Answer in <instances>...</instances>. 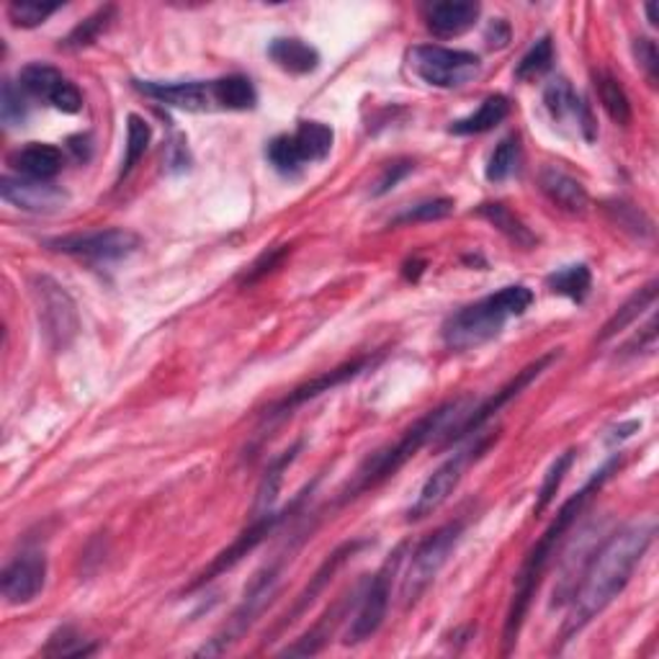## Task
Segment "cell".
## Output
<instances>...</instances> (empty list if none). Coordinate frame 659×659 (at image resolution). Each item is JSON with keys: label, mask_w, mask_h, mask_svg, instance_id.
<instances>
[{"label": "cell", "mask_w": 659, "mask_h": 659, "mask_svg": "<svg viewBox=\"0 0 659 659\" xmlns=\"http://www.w3.org/2000/svg\"><path fill=\"white\" fill-rule=\"evenodd\" d=\"M520 158H524V152H520L518 136L516 134L505 136V140L493 150V155H489V163H487V171H485L487 181L489 183L508 181L510 175L518 173Z\"/></svg>", "instance_id": "cell-33"}, {"label": "cell", "mask_w": 659, "mask_h": 659, "mask_svg": "<svg viewBox=\"0 0 659 659\" xmlns=\"http://www.w3.org/2000/svg\"><path fill=\"white\" fill-rule=\"evenodd\" d=\"M150 140H152L150 124L144 122L140 114H130V119H126V152H124L122 171H119V181L126 179V175L134 171V165L140 163L144 152H148Z\"/></svg>", "instance_id": "cell-34"}, {"label": "cell", "mask_w": 659, "mask_h": 659, "mask_svg": "<svg viewBox=\"0 0 659 659\" xmlns=\"http://www.w3.org/2000/svg\"><path fill=\"white\" fill-rule=\"evenodd\" d=\"M300 448H302V444H294L292 448H288V452L281 454L278 459L268 466V472H265V477L261 481V489H258L255 516H261V513H268L273 508V503H276V495H278V487H281V479H284V469L296 459Z\"/></svg>", "instance_id": "cell-35"}, {"label": "cell", "mask_w": 659, "mask_h": 659, "mask_svg": "<svg viewBox=\"0 0 659 659\" xmlns=\"http://www.w3.org/2000/svg\"><path fill=\"white\" fill-rule=\"evenodd\" d=\"M530 304H534V292L528 286H505L497 294H489L485 300L454 312L440 327V337H444L448 351H474L479 345L495 341L510 317L526 315Z\"/></svg>", "instance_id": "cell-4"}, {"label": "cell", "mask_w": 659, "mask_h": 659, "mask_svg": "<svg viewBox=\"0 0 659 659\" xmlns=\"http://www.w3.org/2000/svg\"><path fill=\"white\" fill-rule=\"evenodd\" d=\"M294 505L288 510H284V513L268 510V513H261V516H255L251 528H245L243 534H240L235 538V541H232L227 546V549H224L222 554H216V559L204 569V572H201L196 577L194 582H191L189 590H196V588H201V585L216 580V577H220L222 572H227V569L235 567L237 561H243V557H247V554H251L255 549V546H261L265 541V536L273 534V528H276L281 524V520H284L288 516V513L294 510Z\"/></svg>", "instance_id": "cell-16"}, {"label": "cell", "mask_w": 659, "mask_h": 659, "mask_svg": "<svg viewBox=\"0 0 659 659\" xmlns=\"http://www.w3.org/2000/svg\"><path fill=\"white\" fill-rule=\"evenodd\" d=\"M618 466H621V459H610L608 464H602L600 469L592 474L588 485H585L580 493L572 495L565 505H561L559 513L551 520V526L544 530V536L534 544V549L526 554L524 565H520V572L516 577V590H513L508 618H505V631H503V645H505L503 652L505 655H510L513 649H516L520 629H524V623H526L530 602H534V598H536V590H538V585H541L544 572L549 569L551 559L557 557V549L561 546V541H565L567 530L577 524V518L582 516L585 505L592 500V495L600 493V487L606 485V481L610 479V474H614Z\"/></svg>", "instance_id": "cell-2"}, {"label": "cell", "mask_w": 659, "mask_h": 659, "mask_svg": "<svg viewBox=\"0 0 659 659\" xmlns=\"http://www.w3.org/2000/svg\"><path fill=\"white\" fill-rule=\"evenodd\" d=\"M114 13H116V8L107 6V8H101V11H95L93 16H88L83 23H78V27L70 31V37L65 39V42H62V47H65V50H83V47H91L95 39H99L103 31L111 27Z\"/></svg>", "instance_id": "cell-36"}, {"label": "cell", "mask_w": 659, "mask_h": 659, "mask_svg": "<svg viewBox=\"0 0 659 659\" xmlns=\"http://www.w3.org/2000/svg\"><path fill=\"white\" fill-rule=\"evenodd\" d=\"M47 582V559L44 554L29 551L16 557L11 565L0 575V590L3 598L11 606H27V602L37 600V595L44 590Z\"/></svg>", "instance_id": "cell-18"}, {"label": "cell", "mask_w": 659, "mask_h": 659, "mask_svg": "<svg viewBox=\"0 0 659 659\" xmlns=\"http://www.w3.org/2000/svg\"><path fill=\"white\" fill-rule=\"evenodd\" d=\"M538 186H541L544 196L551 201L554 206H559L561 212L572 216H585L590 209V194L580 181L572 175L559 171V168H544L538 175Z\"/></svg>", "instance_id": "cell-22"}, {"label": "cell", "mask_w": 659, "mask_h": 659, "mask_svg": "<svg viewBox=\"0 0 659 659\" xmlns=\"http://www.w3.org/2000/svg\"><path fill=\"white\" fill-rule=\"evenodd\" d=\"M95 649L99 647H95L93 641L80 637L72 626H62V629L54 631L50 641H47L42 655H47V657H88V655H93Z\"/></svg>", "instance_id": "cell-38"}, {"label": "cell", "mask_w": 659, "mask_h": 659, "mask_svg": "<svg viewBox=\"0 0 659 659\" xmlns=\"http://www.w3.org/2000/svg\"><path fill=\"white\" fill-rule=\"evenodd\" d=\"M353 595H356V592H351V598H343L333 610H327V614L323 618H320V621L315 626H312V629L307 633H304L302 639H296L292 647L284 649V655H288V657L317 655L320 649H323L327 645V639L333 637L335 626L343 621L341 616L348 614V608L353 606V602H356V600H353Z\"/></svg>", "instance_id": "cell-26"}, {"label": "cell", "mask_w": 659, "mask_h": 659, "mask_svg": "<svg viewBox=\"0 0 659 659\" xmlns=\"http://www.w3.org/2000/svg\"><path fill=\"white\" fill-rule=\"evenodd\" d=\"M376 361L379 358H372V356H364V358H356V361H348V364L337 366L333 368V372H325L320 374L317 379H312L307 384H302V387H296L294 392H288V395L276 402L271 409H265V420L273 423V420H281V417H286L292 409L302 407L304 402L315 399L320 395H325V392H333L341 387V384L356 379V376H361L364 372H368V368L376 366Z\"/></svg>", "instance_id": "cell-17"}, {"label": "cell", "mask_w": 659, "mask_h": 659, "mask_svg": "<svg viewBox=\"0 0 659 659\" xmlns=\"http://www.w3.org/2000/svg\"><path fill=\"white\" fill-rule=\"evenodd\" d=\"M335 142L333 126L323 122H302L296 126L294 134H278L273 136L265 148V158L276 168L278 173L294 175L300 173L304 165L323 163L330 158Z\"/></svg>", "instance_id": "cell-7"}, {"label": "cell", "mask_w": 659, "mask_h": 659, "mask_svg": "<svg viewBox=\"0 0 659 659\" xmlns=\"http://www.w3.org/2000/svg\"><path fill=\"white\" fill-rule=\"evenodd\" d=\"M481 6L469 0H454V3H436L425 11V27L433 37L454 39L469 31L479 21Z\"/></svg>", "instance_id": "cell-23"}, {"label": "cell", "mask_w": 659, "mask_h": 659, "mask_svg": "<svg viewBox=\"0 0 659 659\" xmlns=\"http://www.w3.org/2000/svg\"><path fill=\"white\" fill-rule=\"evenodd\" d=\"M606 214L610 216V222L631 232L633 237H652V222L647 220V214L639 206L629 204V201H608Z\"/></svg>", "instance_id": "cell-37"}, {"label": "cell", "mask_w": 659, "mask_h": 659, "mask_svg": "<svg viewBox=\"0 0 659 659\" xmlns=\"http://www.w3.org/2000/svg\"><path fill=\"white\" fill-rule=\"evenodd\" d=\"M364 546H368V541H358V538H356V541H345V544L337 546V549L333 554H330V557L323 561V567L317 569L315 577H312L307 588H304L300 592V598L294 600V606L286 610V616L278 621L276 631L286 629V626H292L296 621V618H302L304 614H307V608L320 598V595H323V590L327 588L330 580H333L337 569H341L345 565V561H348L353 557V554H358L361 549H364Z\"/></svg>", "instance_id": "cell-20"}, {"label": "cell", "mask_w": 659, "mask_h": 659, "mask_svg": "<svg viewBox=\"0 0 659 659\" xmlns=\"http://www.w3.org/2000/svg\"><path fill=\"white\" fill-rule=\"evenodd\" d=\"M70 150L75 152L78 160H88L91 158V136H72Z\"/></svg>", "instance_id": "cell-47"}, {"label": "cell", "mask_w": 659, "mask_h": 659, "mask_svg": "<svg viewBox=\"0 0 659 659\" xmlns=\"http://www.w3.org/2000/svg\"><path fill=\"white\" fill-rule=\"evenodd\" d=\"M407 554V544H399L395 551L389 554V559L384 561L372 580H368L366 590L361 592L356 616H353L348 639L345 645H361V641L372 639L376 631L382 629L384 618L389 614V598H392V582L402 567V559Z\"/></svg>", "instance_id": "cell-10"}, {"label": "cell", "mask_w": 659, "mask_h": 659, "mask_svg": "<svg viewBox=\"0 0 659 659\" xmlns=\"http://www.w3.org/2000/svg\"><path fill=\"white\" fill-rule=\"evenodd\" d=\"M11 165L19 171V175H27V179L52 181L62 171V165H65V158H62V150L54 148V144L31 142L27 148L13 152Z\"/></svg>", "instance_id": "cell-24"}, {"label": "cell", "mask_w": 659, "mask_h": 659, "mask_svg": "<svg viewBox=\"0 0 659 659\" xmlns=\"http://www.w3.org/2000/svg\"><path fill=\"white\" fill-rule=\"evenodd\" d=\"M292 251V247L288 245H278V247H273V251H268V253H263L258 261H255L251 268H247V273L243 276V284H253V281H258V278H263L265 273H271L273 268H276V265L284 261V255Z\"/></svg>", "instance_id": "cell-46"}, {"label": "cell", "mask_w": 659, "mask_h": 659, "mask_svg": "<svg viewBox=\"0 0 659 659\" xmlns=\"http://www.w3.org/2000/svg\"><path fill=\"white\" fill-rule=\"evenodd\" d=\"M655 302H657V281L647 284L645 288H639V292L633 294L629 302L621 304V310H618L616 315L610 317L606 325H602L598 343H606V341H610V337H616L618 333H623V330L637 323V320L645 315L647 310H655Z\"/></svg>", "instance_id": "cell-29"}, {"label": "cell", "mask_w": 659, "mask_h": 659, "mask_svg": "<svg viewBox=\"0 0 659 659\" xmlns=\"http://www.w3.org/2000/svg\"><path fill=\"white\" fill-rule=\"evenodd\" d=\"M546 284H549V288L554 294L567 296V300L580 304V302L588 300V294H590L592 273L585 263L567 265V268L551 273V276L546 278Z\"/></svg>", "instance_id": "cell-32"}, {"label": "cell", "mask_w": 659, "mask_h": 659, "mask_svg": "<svg viewBox=\"0 0 659 659\" xmlns=\"http://www.w3.org/2000/svg\"><path fill=\"white\" fill-rule=\"evenodd\" d=\"M472 405V397L464 395V397H456V399H448L444 405L430 409L428 415H423L420 420H417L413 428H407L402 436L395 440V444L382 448V452H376L374 456H368V459L361 464V469L356 472V477L348 481V487L343 489V497L341 503H348L353 497L368 493V489L379 487L387 481L389 477H395V474L405 466L413 456L420 452L423 446H428L433 438H444L448 430L456 428L466 415H469V407Z\"/></svg>", "instance_id": "cell-3"}, {"label": "cell", "mask_w": 659, "mask_h": 659, "mask_svg": "<svg viewBox=\"0 0 659 659\" xmlns=\"http://www.w3.org/2000/svg\"><path fill=\"white\" fill-rule=\"evenodd\" d=\"M278 575H281V561H273V565L263 567L258 575L253 577V582L247 585L245 598L235 608V614L230 616V621L222 626V631L209 641V645L201 647L199 655H224L232 645H237L240 639L251 631V626L263 616V610L271 606L273 595L278 588Z\"/></svg>", "instance_id": "cell-8"}, {"label": "cell", "mask_w": 659, "mask_h": 659, "mask_svg": "<svg viewBox=\"0 0 659 659\" xmlns=\"http://www.w3.org/2000/svg\"><path fill=\"white\" fill-rule=\"evenodd\" d=\"M454 199H428L420 201V204L405 209L397 216H392V227H399V224H420V222H438L446 220V216L454 214Z\"/></svg>", "instance_id": "cell-40"}, {"label": "cell", "mask_w": 659, "mask_h": 659, "mask_svg": "<svg viewBox=\"0 0 659 659\" xmlns=\"http://www.w3.org/2000/svg\"><path fill=\"white\" fill-rule=\"evenodd\" d=\"M214 95L216 107L227 111H251L258 103V93L251 78L245 75H227L214 80Z\"/></svg>", "instance_id": "cell-31"}, {"label": "cell", "mask_w": 659, "mask_h": 659, "mask_svg": "<svg viewBox=\"0 0 659 659\" xmlns=\"http://www.w3.org/2000/svg\"><path fill=\"white\" fill-rule=\"evenodd\" d=\"M647 16H649V23H655L657 27V6L655 3L647 6Z\"/></svg>", "instance_id": "cell-48"}, {"label": "cell", "mask_w": 659, "mask_h": 659, "mask_svg": "<svg viewBox=\"0 0 659 659\" xmlns=\"http://www.w3.org/2000/svg\"><path fill=\"white\" fill-rule=\"evenodd\" d=\"M633 54H637L639 60V68L645 70L647 80L652 85H657V78H659V52H657V44L652 39L641 37L637 39V44H633Z\"/></svg>", "instance_id": "cell-45"}, {"label": "cell", "mask_w": 659, "mask_h": 659, "mask_svg": "<svg viewBox=\"0 0 659 659\" xmlns=\"http://www.w3.org/2000/svg\"><path fill=\"white\" fill-rule=\"evenodd\" d=\"M477 214L481 216V220H487L489 224H493L497 232H503V235L508 237L516 247H524V251L536 247L538 237L526 227V222L520 220V216L513 212V209L500 204V201H489V204H481L477 209Z\"/></svg>", "instance_id": "cell-27"}, {"label": "cell", "mask_w": 659, "mask_h": 659, "mask_svg": "<svg viewBox=\"0 0 659 659\" xmlns=\"http://www.w3.org/2000/svg\"><path fill=\"white\" fill-rule=\"evenodd\" d=\"M60 3H39V0H16L8 6V19L19 29H37L60 11Z\"/></svg>", "instance_id": "cell-42"}, {"label": "cell", "mask_w": 659, "mask_h": 659, "mask_svg": "<svg viewBox=\"0 0 659 659\" xmlns=\"http://www.w3.org/2000/svg\"><path fill=\"white\" fill-rule=\"evenodd\" d=\"M31 288H34L37 315L44 341L50 343L52 351H68L80 333L75 300L65 292V286H60L50 276H37Z\"/></svg>", "instance_id": "cell-9"}, {"label": "cell", "mask_w": 659, "mask_h": 659, "mask_svg": "<svg viewBox=\"0 0 659 659\" xmlns=\"http://www.w3.org/2000/svg\"><path fill=\"white\" fill-rule=\"evenodd\" d=\"M142 240L130 230H95V232H78V235H65L47 240V247L54 253L70 255L88 263H116L124 261L140 251Z\"/></svg>", "instance_id": "cell-11"}, {"label": "cell", "mask_w": 659, "mask_h": 659, "mask_svg": "<svg viewBox=\"0 0 659 659\" xmlns=\"http://www.w3.org/2000/svg\"><path fill=\"white\" fill-rule=\"evenodd\" d=\"M27 91L21 85H16L13 80H6L3 93H0V116H3L6 126H21L29 116Z\"/></svg>", "instance_id": "cell-43"}, {"label": "cell", "mask_w": 659, "mask_h": 659, "mask_svg": "<svg viewBox=\"0 0 659 659\" xmlns=\"http://www.w3.org/2000/svg\"><path fill=\"white\" fill-rule=\"evenodd\" d=\"M407 65L423 83L433 88H462L481 72L479 54L466 50H448L438 44H420L407 52Z\"/></svg>", "instance_id": "cell-6"}, {"label": "cell", "mask_w": 659, "mask_h": 659, "mask_svg": "<svg viewBox=\"0 0 659 659\" xmlns=\"http://www.w3.org/2000/svg\"><path fill=\"white\" fill-rule=\"evenodd\" d=\"M413 168H415L413 160H395V163L384 165L382 175H379V179H376V183H374L372 194H374V196L389 194V191L395 189L402 179H407V175L413 173Z\"/></svg>", "instance_id": "cell-44"}, {"label": "cell", "mask_w": 659, "mask_h": 659, "mask_svg": "<svg viewBox=\"0 0 659 659\" xmlns=\"http://www.w3.org/2000/svg\"><path fill=\"white\" fill-rule=\"evenodd\" d=\"M551 62H554V42H551V37H541L524 54V58H520L518 68H516V80H520V83H528V80L541 78L544 72L551 68Z\"/></svg>", "instance_id": "cell-39"}, {"label": "cell", "mask_w": 659, "mask_h": 659, "mask_svg": "<svg viewBox=\"0 0 659 659\" xmlns=\"http://www.w3.org/2000/svg\"><path fill=\"white\" fill-rule=\"evenodd\" d=\"M572 464H575V452H565V454L559 456L557 462H554V464L549 466V472H546V477H544V481H541V489H538L536 505H534V516H536V518L541 516V513H544L546 508H549L551 500H554V495L559 493L561 481H565V477L569 474V469H572Z\"/></svg>", "instance_id": "cell-41"}, {"label": "cell", "mask_w": 659, "mask_h": 659, "mask_svg": "<svg viewBox=\"0 0 659 659\" xmlns=\"http://www.w3.org/2000/svg\"><path fill=\"white\" fill-rule=\"evenodd\" d=\"M557 358H559V351H549V353H544L541 358H536L534 364H528L524 372H518L516 379H510L500 392H495V395L481 402L479 407H472L469 415H466L464 420L456 425V428H452L444 438H440L438 448H448V446L459 444V440H464L466 436H472V433H477L481 425H485L487 420H493V417L500 413L508 402H513L520 395V392L528 389L530 384H534L538 376H541Z\"/></svg>", "instance_id": "cell-13"}, {"label": "cell", "mask_w": 659, "mask_h": 659, "mask_svg": "<svg viewBox=\"0 0 659 659\" xmlns=\"http://www.w3.org/2000/svg\"><path fill=\"white\" fill-rule=\"evenodd\" d=\"M268 58L276 68L292 75H310L320 68V52L315 47L296 37H278L268 44Z\"/></svg>", "instance_id": "cell-25"}, {"label": "cell", "mask_w": 659, "mask_h": 659, "mask_svg": "<svg viewBox=\"0 0 659 659\" xmlns=\"http://www.w3.org/2000/svg\"><path fill=\"white\" fill-rule=\"evenodd\" d=\"M510 114V101L505 95L495 93L479 103V109L474 114L459 119L448 126V132L459 134V136H472V134H485L489 130H495L497 124H503Z\"/></svg>", "instance_id": "cell-28"}, {"label": "cell", "mask_w": 659, "mask_h": 659, "mask_svg": "<svg viewBox=\"0 0 659 659\" xmlns=\"http://www.w3.org/2000/svg\"><path fill=\"white\" fill-rule=\"evenodd\" d=\"M134 88L148 99L181 111H212L216 107L214 80H189V83H155V80H134Z\"/></svg>", "instance_id": "cell-19"}, {"label": "cell", "mask_w": 659, "mask_h": 659, "mask_svg": "<svg viewBox=\"0 0 659 659\" xmlns=\"http://www.w3.org/2000/svg\"><path fill=\"white\" fill-rule=\"evenodd\" d=\"M464 528H466L464 520H452V524L433 530L425 541L417 544V549L413 551V559H409L407 572L402 577L399 598L405 610L413 608L415 602L423 598V592L436 582L440 569L446 567L448 557H452L456 546H459Z\"/></svg>", "instance_id": "cell-5"}, {"label": "cell", "mask_w": 659, "mask_h": 659, "mask_svg": "<svg viewBox=\"0 0 659 659\" xmlns=\"http://www.w3.org/2000/svg\"><path fill=\"white\" fill-rule=\"evenodd\" d=\"M0 196L29 214H54L68 206V191L52 181H37L27 175H3L0 179Z\"/></svg>", "instance_id": "cell-15"}, {"label": "cell", "mask_w": 659, "mask_h": 659, "mask_svg": "<svg viewBox=\"0 0 659 659\" xmlns=\"http://www.w3.org/2000/svg\"><path fill=\"white\" fill-rule=\"evenodd\" d=\"M19 85L29 95L47 101L52 109L62 111V114H78L83 109V93H80V88L70 83L58 68L44 65V62H34V65L23 68L19 75Z\"/></svg>", "instance_id": "cell-14"}, {"label": "cell", "mask_w": 659, "mask_h": 659, "mask_svg": "<svg viewBox=\"0 0 659 659\" xmlns=\"http://www.w3.org/2000/svg\"><path fill=\"white\" fill-rule=\"evenodd\" d=\"M544 103L549 109V114L554 122H565V119H577V126H580L585 140L592 142L598 136V130H595V119L590 114L588 103H585L580 95L575 93V88L569 85V80L557 78L546 85L544 91Z\"/></svg>", "instance_id": "cell-21"}, {"label": "cell", "mask_w": 659, "mask_h": 659, "mask_svg": "<svg viewBox=\"0 0 659 659\" xmlns=\"http://www.w3.org/2000/svg\"><path fill=\"white\" fill-rule=\"evenodd\" d=\"M655 536L657 524L647 518L623 526L606 538V544L592 554L588 567L582 569L580 585L569 595L572 600H569V614L565 629H561V645L572 641L585 626L595 621L626 590L641 559L647 557Z\"/></svg>", "instance_id": "cell-1"}, {"label": "cell", "mask_w": 659, "mask_h": 659, "mask_svg": "<svg viewBox=\"0 0 659 659\" xmlns=\"http://www.w3.org/2000/svg\"><path fill=\"white\" fill-rule=\"evenodd\" d=\"M495 436H489L485 440H474V446L464 448V452L454 454L446 464H440L438 469L425 479V485L420 487V495L415 497L413 508L407 513L409 524H417V520H425L428 516H433V513H436L440 505L454 495V489L459 487V481L464 479V472L487 452Z\"/></svg>", "instance_id": "cell-12"}, {"label": "cell", "mask_w": 659, "mask_h": 659, "mask_svg": "<svg viewBox=\"0 0 659 659\" xmlns=\"http://www.w3.org/2000/svg\"><path fill=\"white\" fill-rule=\"evenodd\" d=\"M595 91H598L600 107L606 109V114L614 119L618 126H629L633 119L631 101L626 95L623 85L610 75V72H595Z\"/></svg>", "instance_id": "cell-30"}]
</instances>
